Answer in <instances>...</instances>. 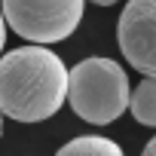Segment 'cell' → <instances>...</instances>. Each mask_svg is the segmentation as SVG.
Returning a JSON list of instances; mask_svg holds the SVG:
<instances>
[{
    "mask_svg": "<svg viewBox=\"0 0 156 156\" xmlns=\"http://www.w3.org/2000/svg\"><path fill=\"white\" fill-rule=\"evenodd\" d=\"M67 98V67L46 49L22 46L0 58V110L16 122H43Z\"/></svg>",
    "mask_w": 156,
    "mask_h": 156,
    "instance_id": "1",
    "label": "cell"
},
{
    "mask_svg": "<svg viewBox=\"0 0 156 156\" xmlns=\"http://www.w3.org/2000/svg\"><path fill=\"white\" fill-rule=\"evenodd\" d=\"M129 76L113 58H83L67 70V98L73 113L95 122V126H110L119 119L129 107Z\"/></svg>",
    "mask_w": 156,
    "mask_h": 156,
    "instance_id": "2",
    "label": "cell"
},
{
    "mask_svg": "<svg viewBox=\"0 0 156 156\" xmlns=\"http://www.w3.org/2000/svg\"><path fill=\"white\" fill-rule=\"evenodd\" d=\"M86 0H3L6 25L31 43L67 40L83 22Z\"/></svg>",
    "mask_w": 156,
    "mask_h": 156,
    "instance_id": "3",
    "label": "cell"
},
{
    "mask_svg": "<svg viewBox=\"0 0 156 156\" xmlns=\"http://www.w3.org/2000/svg\"><path fill=\"white\" fill-rule=\"evenodd\" d=\"M116 40L135 70L156 76V0H129L116 25Z\"/></svg>",
    "mask_w": 156,
    "mask_h": 156,
    "instance_id": "4",
    "label": "cell"
},
{
    "mask_svg": "<svg viewBox=\"0 0 156 156\" xmlns=\"http://www.w3.org/2000/svg\"><path fill=\"white\" fill-rule=\"evenodd\" d=\"M129 107L141 126H156V76L138 83V89L129 95Z\"/></svg>",
    "mask_w": 156,
    "mask_h": 156,
    "instance_id": "5",
    "label": "cell"
},
{
    "mask_svg": "<svg viewBox=\"0 0 156 156\" xmlns=\"http://www.w3.org/2000/svg\"><path fill=\"white\" fill-rule=\"evenodd\" d=\"M122 150L110 141V138H101V135H83V138H73L67 141L58 156H119Z\"/></svg>",
    "mask_w": 156,
    "mask_h": 156,
    "instance_id": "6",
    "label": "cell"
},
{
    "mask_svg": "<svg viewBox=\"0 0 156 156\" xmlns=\"http://www.w3.org/2000/svg\"><path fill=\"white\" fill-rule=\"evenodd\" d=\"M3 43H6V19H3V9H0V52H3Z\"/></svg>",
    "mask_w": 156,
    "mask_h": 156,
    "instance_id": "7",
    "label": "cell"
},
{
    "mask_svg": "<svg viewBox=\"0 0 156 156\" xmlns=\"http://www.w3.org/2000/svg\"><path fill=\"white\" fill-rule=\"evenodd\" d=\"M144 156H156V138H153V141L144 147Z\"/></svg>",
    "mask_w": 156,
    "mask_h": 156,
    "instance_id": "8",
    "label": "cell"
},
{
    "mask_svg": "<svg viewBox=\"0 0 156 156\" xmlns=\"http://www.w3.org/2000/svg\"><path fill=\"white\" fill-rule=\"evenodd\" d=\"M92 3H98V6H113V3H119V0H92Z\"/></svg>",
    "mask_w": 156,
    "mask_h": 156,
    "instance_id": "9",
    "label": "cell"
},
{
    "mask_svg": "<svg viewBox=\"0 0 156 156\" xmlns=\"http://www.w3.org/2000/svg\"><path fill=\"white\" fill-rule=\"evenodd\" d=\"M0 132H3V110H0Z\"/></svg>",
    "mask_w": 156,
    "mask_h": 156,
    "instance_id": "10",
    "label": "cell"
}]
</instances>
